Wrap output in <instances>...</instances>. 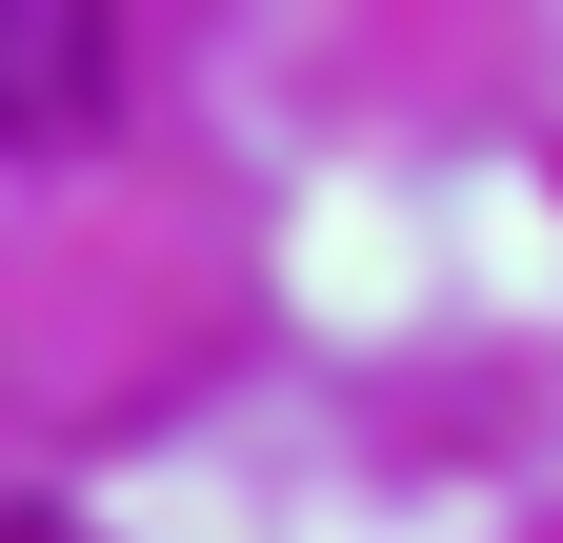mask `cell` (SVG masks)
<instances>
[{
  "label": "cell",
  "instance_id": "obj_1",
  "mask_svg": "<svg viewBox=\"0 0 563 543\" xmlns=\"http://www.w3.org/2000/svg\"><path fill=\"white\" fill-rule=\"evenodd\" d=\"M121 101V21L101 0H0V142H81Z\"/></svg>",
  "mask_w": 563,
  "mask_h": 543
}]
</instances>
